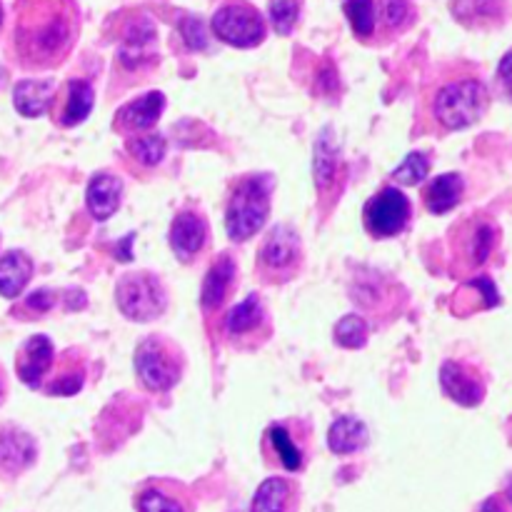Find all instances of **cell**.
Wrapping results in <instances>:
<instances>
[{
  "label": "cell",
  "mask_w": 512,
  "mask_h": 512,
  "mask_svg": "<svg viewBox=\"0 0 512 512\" xmlns=\"http://www.w3.org/2000/svg\"><path fill=\"white\" fill-rule=\"evenodd\" d=\"M120 195H123L120 178H115L110 173L93 175V180L88 185V193H85V203H88L90 215L95 220H108L118 210Z\"/></svg>",
  "instance_id": "26"
},
{
  "label": "cell",
  "mask_w": 512,
  "mask_h": 512,
  "mask_svg": "<svg viewBox=\"0 0 512 512\" xmlns=\"http://www.w3.org/2000/svg\"><path fill=\"white\" fill-rule=\"evenodd\" d=\"M0 25H3V5H0Z\"/></svg>",
  "instance_id": "42"
},
{
  "label": "cell",
  "mask_w": 512,
  "mask_h": 512,
  "mask_svg": "<svg viewBox=\"0 0 512 512\" xmlns=\"http://www.w3.org/2000/svg\"><path fill=\"white\" fill-rule=\"evenodd\" d=\"M235 280H238V265H235V258L230 253H220L218 260L213 263V268L205 275L203 290H200V310H203L205 320L218 315L220 310L228 305L230 295H233L235 290Z\"/></svg>",
  "instance_id": "17"
},
{
  "label": "cell",
  "mask_w": 512,
  "mask_h": 512,
  "mask_svg": "<svg viewBox=\"0 0 512 512\" xmlns=\"http://www.w3.org/2000/svg\"><path fill=\"white\" fill-rule=\"evenodd\" d=\"M75 0H20L13 28V53L23 68L48 70L68 60L78 40Z\"/></svg>",
  "instance_id": "1"
},
{
  "label": "cell",
  "mask_w": 512,
  "mask_h": 512,
  "mask_svg": "<svg viewBox=\"0 0 512 512\" xmlns=\"http://www.w3.org/2000/svg\"><path fill=\"white\" fill-rule=\"evenodd\" d=\"M380 23L388 30L390 35L400 33L403 28H408L410 18H413V8H410L408 0H380Z\"/></svg>",
  "instance_id": "34"
},
{
  "label": "cell",
  "mask_w": 512,
  "mask_h": 512,
  "mask_svg": "<svg viewBox=\"0 0 512 512\" xmlns=\"http://www.w3.org/2000/svg\"><path fill=\"white\" fill-rule=\"evenodd\" d=\"M498 78L503 80V83H505V88H508V85H512V50H510L508 55H505L503 60H500Z\"/></svg>",
  "instance_id": "39"
},
{
  "label": "cell",
  "mask_w": 512,
  "mask_h": 512,
  "mask_svg": "<svg viewBox=\"0 0 512 512\" xmlns=\"http://www.w3.org/2000/svg\"><path fill=\"white\" fill-rule=\"evenodd\" d=\"M38 458V445L30 433L13 423L0 425V480H15Z\"/></svg>",
  "instance_id": "16"
},
{
  "label": "cell",
  "mask_w": 512,
  "mask_h": 512,
  "mask_svg": "<svg viewBox=\"0 0 512 512\" xmlns=\"http://www.w3.org/2000/svg\"><path fill=\"white\" fill-rule=\"evenodd\" d=\"M508 93H510V98H512V85H508Z\"/></svg>",
  "instance_id": "43"
},
{
  "label": "cell",
  "mask_w": 512,
  "mask_h": 512,
  "mask_svg": "<svg viewBox=\"0 0 512 512\" xmlns=\"http://www.w3.org/2000/svg\"><path fill=\"white\" fill-rule=\"evenodd\" d=\"M465 195V180L463 175L458 173H445L438 175V178L428 180L420 190V198H423V205L428 213L433 215H445L460 205Z\"/></svg>",
  "instance_id": "24"
},
{
  "label": "cell",
  "mask_w": 512,
  "mask_h": 512,
  "mask_svg": "<svg viewBox=\"0 0 512 512\" xmlns=\"http://www.w3.org/2000/svg\"><path fill=\"white\" fill-rule=\"evenodd\" d=\"M300 488L288 478H268L255 490L250 512H298Z\"/></svg>",
  "instance_id": "23"
},
{
  "label": "cell",
  "mask_w": 512,
  "mask_h": 512,
  "mask_svg": "<svg viewBox=\"0 0 512 512\" xmlns=\"http://www.w3.org/2000/svg\"><path fill=\"white\" fill-rule=\"evenodd\" d=\"M343 160H340L338 138H335L333 128H323L315 138V153H313V175L315 188H318L320 205H323V218L328 210L333 208L338 200L340 183H343Z\"/></svg>",
  "instance_id": "12"
},
{
  "label": "cell",
  "mask_w": 512,
  "mask_h": 512,
  "mask_svg": "<svg viewBox=\"0 0 512 512\" xmlns=\"http://www.w3.org/2000/svg\"><path fill=\"white\" fill-rule=\"evenodd\" d=\"M53 95L55 85L50 80H23L13 90L15 110L25 118H40L53 103Z\"/></svg>",
  "instance_id": "30"
},
{
  "label": "cell",
  "mask_w": 512,
  "mask_h": 512,
  "mask_svg": "<svg viewBox=\"0 0 512 512\" xmlns=\"http://www.w3.org/2000/svg\"><path fill=\"white\" fill-rule=\"evenodd\" d=\"M220 335L235 350H258L273 338L270 313L260 295H248L243 303L233 305L220 320Z\"/></svg>",
  "instance_id": "9"
},
{
  "label": "cell",
  "mask_w": 512,
  "mask_h": 512,
  "mask_svg": "<svg viewBox=\"0 0 512 512\" xmlns=\"http://www.w3.org/2000/svg\"><path fill=\"white\" fill-rule=\"evenodd\" d=\"M185 355L175 340L165 335H148L135 348V373L150 393H168L180 383Z\"/></svg>",
  "instance_id": "7"
},
{
  "label": "cell",
  "mask_w": 512,
  "mask_h": 512,
  "mask_svg": "<svg viewBox=\"0 0 512 512\" xmlns=\"http://www.w3.org/2000/svg\"><path fill=\"white\" fill-rule=\"evenodd\" d=\"M498 240V223L485 213H475L470 218L460 220L458 225H453V230L448 233L453 275L463 278V275H470L473 270L483 268L493 258Z\"/></svg>",
  "instance_id": "4"
},
{
  "label": "cell",
  "mask_w": 512,
  "mask_h": 512,
  "mask_svg": "<svg viewBox=\"0 0 512 512\" xmlns=\"http://www.w3.org/2000/svg\"><path fill=\"white\" fill-rule=\"evenodd\" d=\"M500 303L498 288L493 285L490 278H475L470 283L460 285L458 293L453 295V313L465 318L478 310H490Z\"/></svg>",
  "instance_id": "27"
},
{
  "label": "cell",
  "mask_w": 512,
  "mask_h": 512,
  "mask_svg": "<svg viewBox=\"0 0 512 512\" xmlns=\"http://www.w3.org/2000/svg\"><path fill=\"white\" fill-rule=\"evenodd\" d=\"M478 512H508V510H505L503 498H500V495H493V498H488L483 505H480Z\"/></svg>",
  "instance_id": "40"
},
{
  "label": "cell",
  "mask_w": 512,
  "mask_h": 512,
  "mask_svg": "<svg viewBox=\"0 0 512 512\" xmlns=\"http://www.w3.org/2000/svg\"><path fill=\"white\" fill-rule=\"evenodd\" d=\"M450 13L470 30H490L508 18L505 0H450Z\"/></svg>",
  "instance_id": "22"
},
{
  "label": "cell",
  "mask_w": 512,
  "mask_h": 512,
  "mask_svg": "<svg viewBox=\"0 0 512 512\" xmlns=\"http://www.w3.org/2000/svg\"><path fill=\"white\" fill-rule=\"evenodd\" d=\"M165 110V95L153 90V93H145L140 98H135L133 103L123 105V108L115 113L113 118V128L115 133L125 135H143L153 130V125L158 123L160 115Z\"/></svg>",
  "instance_id": "19"
},
{
  "label": "cell",
  "mask_w": 512,
  "mask_h": 512,
  "mask_svg": "<svg viewBox=\"0 0 512 512\" xmlns=\"http://www.w3.org/2000/svg\"><path fill=\"white\" fill-rule=\"evenodd\" d=\"M55 300H58V295H55L53 290H38V293L30 295V298L20 305L23 310H13V315L15 318H40V315H45L53 308Z\"/></svg>",
  "instance_id": "37"
},
{
  "label": "cell",
  "mask_w": 512,
  "mask_h": 512,
  "mask_svg": "<svg viewBox=\"0 0 512 512\" xmlns=\"http://www.w3.org/2000/svg\"><path fill=\"white\" fill-rule=\"evenodd\" d=\"M410 218H413V205H410L408 195L400 193L398 188H390V185L380 190L378 195H373L363 208V225L370 238L375 240L400 235L408 228Z\"/></svg>",
  "instance_id": "11"
},
{
  "label": "cell",
  "mask_w": 512,
  "mask_h": 512,
  "mask_svg": "<svg viewBox=\"0 0 512 512\" xmlns=\"http://www.w3.org/2000/svg\"><path fill=\"white\" fill-rule=\"evenodd\" d=\"M510 438H512V418H510Z\"/></svg>",
  "instance_id": "44"
},
{
  "label": "cell",
  "mask_w": 512,
  "mask_h": 512,
  "mask_svg": "<svg viewBox=\"0 0 512 512\" xmlns=\"http://www.w3.org/2000/svg\"><path fill=\"white\" fill-rule=\"evenodd\" d=\"M303 260L300 235L285 223L273 225L255 255V278L263 285H288L298 278Z\"/></svg>",
  "instance_id": "6"
},
{
  "label": "cell",
  "mask_w": 512,
  "mask_h": 512,
  "mask_svg": "<svg viewBox=\"0 0 512 512\" xmlns=\"http://www.w3.org/2000/svg\"><path fill=\"white\" fill-rule=\"evenodd\" d=\"M345 18L350 20V28L363 43H368L378 28V5L375 0H345Z\"/></svg>",
  "instance_id": "31"
},
{
  "label": "cell",
  "mask_w": 512,
  "mask_h": 512,
  "mask_svg": "<svg viewBox=\"0 0 512 512\" xmlns=\"http://www.w3.org/2000/svg\"><path fill=\"white\" fill-rule=\"evenodd\" d=\"M208 245V220L200 210H180L170 225V250L180 263H195Z\"/></svg>",
  "instance_id": "15"
},
{
  "label": "cell",
  "mask_w": 512,
  "mask_h": 512,
  "mask_svg": "<svg viewBox=\"0 0 512 512\" xmlns=\"http://www.w3.org/2000/svg\"><path fill=\"white\" fill-rule=\"evenodd\" d=\"M430 173V160L423 153H410L398 170H393V180L400 185H418L428 178Z\"/></svg>",
  "instance_id": "35"
},
{
  "label": "cell",
  "mask_w": 512,
  "mask_h": 512,
  "mask_svg": "<svg viewBox=\"0 0 512 512\" xmlns=\"http://www.w3.org/2000/svg\"><path fill=\"white\" fill-rule=\"evenodd\" d=\"M488 103V85L478 75L460 73L438 85L430 100V110L443 130H465L483 118Z\"/></svg>",
  "instance_id": "3"
},
{
  "label": "cell",
  "mask_w": 512,
  "mask_h": 512,
  "mask_svg": "<svg viewBox=\"0 0 512 512\" xmlns=\"http://www.w3.org/2000/svg\"><path fill=\"white\" fill-rule=\"evenodd\" d=\"M370 433L355 415H340L328 430V448L335 455H353L368 445Z\"/></svg>",
  "instance_id": "28"
},
{
  "label": "cell",
  "mask_w": 512,
  "mask_h": 512,
  "mask_svg": "<svg viewBox=\"0 0 512 512\" xmlns=\"http://www.w3.org/2000/svg\"><path fill=\"white\" fill-rule=\"evenodd\" d=\"M53 375L45 383V395L55 398H70V395L83 390L85 378H88V358L80 348H68L53 360Z\"/></svg>",
  "instance_id": "20"
},
{
  "label": "cell",
  "mask_w": 512,
  "mask_h": 512,
  "mask_svg": "<svg viewBox=\"0 0 512 512\" xmlns=\"http://www.w3.org/2000/svg\"><path fill=\"white\" fill-rule=\"evenodd\" d=\"M300 5L303 0H270V20L280 35L293 33L300 18Z\"/></svg>",
  "instance_id": "36"
},
{
  "label": "cell",
  "mask_w": 512,
  "mask_h": 512,
  "mask_svg": "<svg viewBox=\"0 0 512 512\" xmlns=\"http://www.w3.org/2000/svg\"><path fill=\"white\" fill-rule=\"evenodd\" d=\"M115 303L120 313L135 323H150L158 320L168 308V293L160 278L148 270H135L123 275L115 285Z\"/></svg>",
  "instance_id": "8"
},
{
  "label": "cell",
  "mask_w": 512,
  "mask_h": 512,
  "mask_svg": "<svg viewBox=\"0 0 512 512\" xmlns=\"http://www.w3.org/2000/svg\"><path fill=\"white\" fill-rule=\"evenodd\" d=\"M440 385L443 393L463 408H478L488 393L483 370L465 360H445L440 368Z\"/></svg>",
  "instance_id": "13"
},
{
  "label": "cell",
  "mask_w": 512,
  "mask_h": 512,
  "mask_svg": "<svg viewBox=\"0 0 512 512\" xmlns=\"http://www.w3.org/2000/svg\"><path fill=\"white\" fill-rule=\"evenodd\" d=\"M273 175H240L228 190L225 200V230L233 243H245L265 225L273 198Z\"/></svg>",
  "instance_id": "2"
},
{
  "label": "cell",
  "mask_w": 512,
  "mask_h": 512,
  "mask_svg": "<svg viewBox=\"0 0 512 512\" xmlns=\"http://www.w3.org/2000/svg\"><path fill=\"white\" fill-rule=\"evenodd\" d=\"M368 335H370L368 320L360 318V315H355V313L340 318L338 325H335V330H333L335 343L345 350L363 348V345L368 343Z\"/></svg>",
  "instance_id": "33"
},
{
  "label": "cell",
  "mask_w": 512,
  "mask_h": 512,
  "mask_svg": "<svg viewBox=\"0 0 512 512\" xmlns=\"http://www.w3.org/2000/svg\"><path fill=\"white\" fill-rule=\"evenodd\" d=\"M183 35L188 40L190 48H203L205 38H203V25H200L198 18H188L183 23Z\"/></svg>",
  "instance_id": "38"
},
{
  "label": "cell",
  "mask_w": 512,
  "mask_h": 512,
  "mask_svg": "<svg viewBox=\"0 0 512 512\" xmlns=\"http://www.w3.org/2000/svg\"><path fill=\"white\" fill-rule=\"evenodd\" d=\"M128 140V153L133 155L138 163H143L145 168H155L160 165V160L165 158V138L160 133H143V135H130Z\"/></svg>",
  "instance_id": "32"
},
{
  "label": "cell",
  "mask_w": 512,
  "mask_h": 512,
  "mask_svg": "<svg viewBox=\"0 0 512 512\" xmlns=\"http://www.w3.org/2000/svg\"><path fill=\"white\" fill-rule=\"evenodd\" d=\"M213 33L235 48H255L265 38V20L245 0H228L215 10Z\"/></svg>",
  "instance_id": "10"
},
{
  "label": "cell",
  "mask_w": 512,
  "mask_h": 512,
  "mask_svg": "<svg viewBox=\"0 0 512 512\" xmlns=\"http://www.w3.org/2000/svg\"><path fill=\"white\" fill-rule=\"evenodd\" d=\"M155 48V30L150 20L138 18L125 33L123 45H120V63L125 68H143L145 63L153 60Z\"/></svg>",
  "instance_id": "25"
},
{
  "label": "cell",
  "mask_w": 512,
  "mask_h": 512,
  "mask_svg": "<svg viewBox=\"0 0 512 512\" xmlns=\"http://www.w3.org/2000/svg\"><path fill=\"white\" fill-rule=\"evenodd\" d=\"M5 393H8V378H5V370L0 368V403H3Z\"/></svg>",
  "instance_id": "41"
},
{
  "label": "cell",
  "mask_w": 512,
  "mask_h": 512,
  "mask_svg": "<svg viewBox=\"0 0 512 512\" xmlns=\"http://www.w3.org/2000/svg\"><path fill=\"white\" fill-rule=\"evenodd\" d=\"M260 455L268 468L300 473L313 458V428L303 418L270 423L260 438Z\"/></svg>",
  "instance_id": "5"
},
{
  "label": "cell",
  "mask_w": 512,
  "mask_h": 512,
  "mask_svg": "<svg viewBox=\"0 0 512 512\" xmlns=\"http://www.w3.org/2000/svg\"><path fill=\"white\" fill-rule=\"evenodd\" d=\"M30 278H33V260L23 250H10L0 258V295L3 298H18Z\"/></svg>",
  "instance_id": "29"
},
{
  "label": "cell",
  "mask_w": 512,
  "mask_h": 512,
  "mask_svg": "<svg viewBox=\"0 0 512 512\" xmlns=\"http://www.w3.org/2000/svg\"><path fill=\"white\" fill-rule=\"evenodd\" d=\"M53 360L55 350L48 335H33V338L25 340V343L20 345L18 353H15V370H18V378L23 380L28 388H40L45 375L53 368Z\"/></svg>",
  "instance_id": "21"
},
{
  "label": "cell",
  "mask_w": 512,
  "mask_h": 512,
  "mask_svg": "<svg viewBox=\"0 0 512 512\" xmlns=\"http://www.w3.org/2000/svg\"><path fill=\"white\" fill-rule=\"evenodd\" d=\"M95 105V90L88 80H68L53 95V120L60 128H73L80 125L90 115Z\"/></svg>",
  "instance_id": "18"
},
{
  "label": "cell",
  "mask_w": 512,
  "mask_h": 512,
  "mask_svg": "<svg viewBox=\"0 0 512 512\" xmlns=\"http://www.w3.org/2000/svg\"><path fill=\"white\" fill-rule=\"evenodd\" d=\"M138 512H193L195 500L190 490L178 480L155 478L148 480L135 493Z\"/></svg>",
  "instance_id": "14"
}]
</instances>
